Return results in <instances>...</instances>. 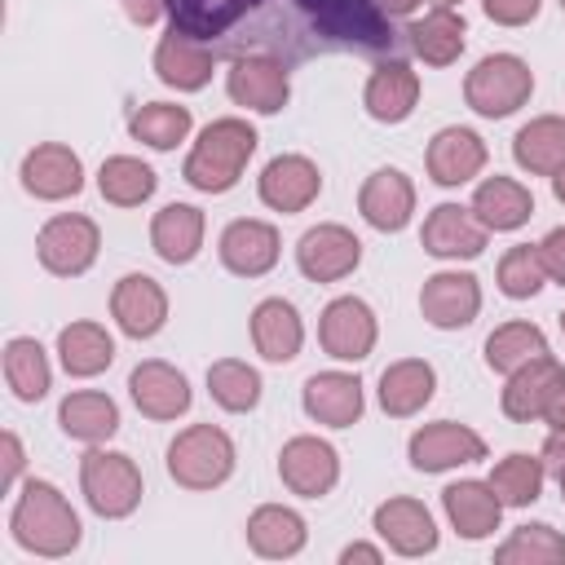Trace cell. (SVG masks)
Masks as SVG:
<instances>
[{"mask_svg": "<svg viewBox=\"0 0 565 565\" xmlns=\"http://www.w3.org/2000/svg\"><path fill=\"white\" fill-rule=\"evenodd\" d=\"M486 168V141L472 132V128H441L433 141H428V177L446 190L455 185H468L477 172Z\"/></svg>", "mask_w": 565, "mask_h": 565, "instance_id": "cell-25", "label": "cell"}, {"mask_svg": "<svg viewBox=\"0 0 565 565\" xmlns=\"http://www.w3.org/2000/svg\"><path fill=\"white\" fill-rule=\"evenodd\" d=\"M79 490H84V499H88V508L97 516L119 521L141 503V472H137V463L128 455L93 446L79 459Z\"/></svg>", "mask_w": 565, "mask_h": 565, "instance_id": "cell-7", "label": "cell"}, {"mask_svg": "<svg viewBox=\"0 0 565 565\" xmlns=\"http://www.w3.org/2000/svg\"><path fill=\"white\" fill-rule=\"evenodd\" d=\"M358 212L380 234L406 230V221L415 212V185H411V177L402 168H375L362 181V190H358Z\"/></svg>", "mask_w": 565, "mask_h": 565, "instance_id": "cell-19", "label": "cell"}, {"mask_svg": "<svg viewBox=\"0 0 565 565\" xmlns=\"http://www.w3.org/2000/svg\"><path fill=\"white\" fill-rule=\"evenodd\" d=\"M225 93L234 106H247L256 115H278L291 97V79H287V62L269 57V53H247L234 57L225 71Z\"/></svg>", "mask_w": 565, "mask_h": 565, "instance_id": "cell-9", "label": "cell"}, {"mask_svg": "<svg viewBox=\"0 0 565 565\" xmlns=\"http://www.w3.org/2000/svg\"><path fill=\"white\" fill-rule=\"evenodd\" d=\"M252 344L265 362H291L305 344V322L291 300L269 296L252 309Z\"/></svg>", "mask_w": 565, "mask_h": 565, "instance_id": "cell-29", "label": "cell"}, {"mask_svg": "<svg viewBox=\"0 0 565 565\" xmlns=\"http://www.w3.org/2000/svg\"><path fill=\"white\" fill-rule=\"evenodd\" d=\"M552 194H556V203H565V163L552 172Z\"/></svg>", "mask_w": 565, "mask_h": 565, "instance_id": "cell-54", "label": "cell"}, {"mask_svg": "<svg viewBox=\"0 0 565 565\" xmlns=\"http://www.w3.org/2000/svg\"><path fill=\"white\" fill-rule=\"evenodd\" d=\"M375 313L362 296H335L318 318V340L335 362H362L375 349Z\"/></svg>", "mask_w": 565, "mask_h": 565, "instance_id": "cell-10", "label": "cell"}, {"mask_svg": "<svg viewBox=\"0 0 565 565\" xmlns=\"http://www.w3.org/2000/svg\"><path fill=\"white\" fill-rule=\"evenodd\" d=\"M190 106H172V102H146V106H137L132 110V119H128V132L137 137V141H146L150 150H172L177 141H185V132H190Z\"/></svg>", "mask_w": 565, "mask_h": 565, "instance_id": "cell-43", "label": "cell"}, {"mask_svg": "<svg viewBox=\"0 0 565 565\" xmlns=\"http://www.w3.org/2000/svg\"><path fill=\"white\" fill-rule=\"evenodd\" d=\"M459 0H433V9H455Z\"/></svg>", "mask_w": 565, "mask_h": 565, "instance_id": "cell-55", "label": "cell"}, {"mask_svg": "<svg viewBox=\"0 0 565 565\" xmlns=\"http://www.w3.org/2000/svg\"><path fill=\"white\" fill-rule=\"evenodd\" d=\"M561 331H565V313H561Z\"/></svg>", "mask_w": 565, "mask_h": 565, "instance_id": "cell-57", "label": "cell"}, {"mask_svg": "<svg viewBox=\"0 0 565 565\" xmlns=\"http://www.w3.org/2000/svg\"><path fill=\"white\" fill-rule=\"evenodd\" d=\"M119 4H124L128 22H137V26H150V22H159V13H168V0H119Z\"/></svg>", "mask_w": 565, "mask_h": 565, "instance_id": "cell-49", "label": "cell"}, {"mask_svg": "<svg viewBox=\"0 0 565 565\" xmlns=\"http://www.w3.org/2000/svg\"><path fill=\"white\" fill-rule=\"evenodd\" d=\"M472 212L486 230L508 234V230H521L534 216V194L512 177H486L472 194Z\"/></svg>", "mask_w": 565, "mask_h": 565, "instance_id": "cell-33", "label": "cell"}, {"mask_svg": "<svg viewBox=\"0 0 565 565\" xmlns=\"http://www.w3.org/2000/svg\"><path fill=\"white\" fill-rule=\"evenodd\" d=\"M463 35L468 26L455 9H433L406 26V49L428 66H450L463 53Z\"/></svg>", "mask_w": 565, "mask_h": 565, "instance_id": "cell-34", "label": "cell"}, {"mask_svg": "<svg viewBox=\"0 0 565 565\" xmlns=\"http://www.w3.org/2000/svg\"><path fill=\"white\" fill-rule=\"evenodd\" d=\"M433 388H437V371L424 358H402L380 375V406L393 419H411L433 402Z\"/></svg>", "mask_w": 565, "mask_h": 565, "instance_id": "cell-30", "label": "cell"}, {"mask_svg": "<svg viewBox=\"0 0 565 565\" xmlns=\"http://www.w3.org/2000/svg\"><path fill=\"white\" fill-rule=\"evenodd\" d=\"M481 9H486V18L499 22V26H525V22L539 18L543 0H481Z\"/></svg>", "mask_w": 565, "mask_h": 565, "instance_id": "cell-46", "label": "cell"}, {"mask_svg": "<svg viewBox=\"0 0 565 565\" xmlns=\"http://www.w3.org/2000/svg\"><path fill=\"white\" fill-rule=\"evenodd\" d=\"M556 481H561V499H565V472H561V477H556Z\"/></svg>", "mask_w": 565, "mask_h": 565, "instance_id": "cell-56", "label": "cell"}, {"mask_svg": "<svg viewBox=\"0 0 565 565\" xmlns=\"http://www.w3.org/2000/svg\"><path fill=\"white\" fill-rule=\"evenodd\" d=\"M561 9H565V0H561Z\"/></svg>", "mask_w": 565, "mask_h": 565, "instance_id": "cell-58", "label": "cell"}, {"mask_svg": "<svg viewBox=\"0 0 565 565\" xmlns=\"http://www.w3.org/2000/svg\"><path fill=\"white\" fill-rule=\"evenodd\" d=\"M543 419H547L552 428H565V380L556 384V393H552V402H547V411H543Z\"/></svg>", "mask_w": 565, "mask_h": 565, "instance_id": "cell-52", "label": "cell"}, {"mask_svg": "<svg viewBox=\"0 0 565 565\" xmlns=\"http://www.w3.org/2000/svg\"><path fill=\"white\" fill-rule=\"evenodd\" d=\"M274 0H168L172 31L207 44L216 57H238L247 31Z\"/></svg>", "mask_w": 565, "mask_h": 565, "instance_id": "cell-4", "label": "cell"}, {"mask_svg": "<svg viewBox=\"0 0 565 565\" xmlns=\"http://www.w3.org/2000/svg\"><path fill=\"white\" fill-rule=\"evenodd\" d=\"M375 4H380L388 18H406V13H415V9H419V0H375Z\"/></svg>", "mask_w": 565, "mask_h": 565, "instance_id": "cell-53", "label": "cell"}, {"mask_svg": "<svg viewBox=\"0 0 565 565\" xmlns=\"http://www.w3.org/2000/svg\"><path fill=\"white\" fill-rule=\"evenodd\" d=\"M57 358H62L66 375L88 380V375H102L115 362V340L97 322H71V327L57 331Z\"/></svg>", "mask_w": 565, "mask_h": 565, "instance_id": "cell-37", "label": "cell"}, {"mask_svg": "<svg viewBox=\"0 0 565 565\" xmlns=\"http://www.w3.org/2000/svg\"><path fill=\"white\" fill-rule=\"evenodd\" d=\"M154 185H159L154 168L141 163V159H132V154H110V159L97 168V190H102V199L115 203V207H137V203H146V199L154 194Z\"/></svg>", "mask_w": 565, "mask_h": 565, "instance_id": "cell-38", "label": "cell"}, {"mask_svg": "<svg viewBox=\"0 0 565 565\" xmlns=\"http://www.w3.org/2000/svg\"><path fill=\"white\" fill-rule=\"evenodd\" d=\"M110 313H115L124 335L150 340L168 322V291L150 274H124L115 282V291H110Z\"/></svg>", "mask_w": 565, "mask_h": 565, "instance_id": "cell-16", "label": "cell"}, {"mask_svg": "<svg viewBox=\"0 0 565 565\" xmlns=\"http://www.w3.org/2000/svg\"><path fill=\"white\" fill-rule=\"evenodd\" d=\"M441 508H446V521L455 525L459 539L477 543L486 534L499 530V516H503V499L490 490V481H455L441 490Z\"/></svg>", "mask_w": 565, "mask_h": 565, "instance_id": "cell-28", "label": "cell"}, {"mask_svg": "<svg viewBox=\"0 0 565 565\" xmlns=\"http://www.w3.org/2000/svg\"><path fill=\"white\" fill-rule=\"evenodd\" d=\"M313 53H362V57H402L406 31L397 35L393 18L375 0H296Z\"/></svg>", "mask_w": 565, "mask_h": 565, "instance_id": "cell-1", "label": "cell"}, {"mask_svg": "<svg viewBox=\"0 0 565 565\" xmlns=\"http://www.w3.org/2000/svg\"><path fill=\"white\" fill-rule=\"evenodd\" d=\"M207 393H212V402L221 411H234V415L256 411V402H260V371L238 362V358H221V362L207 366Z\"/></svg>", "mask_w": 565, "mask_h": 565, "instance_id": "cell-41", "label": "cell"}, {"mask_svg": "<svg viewBox=\"0 0 565 565\" xmlns=\"http://www.w3.org/2000/svg\"><path fill=\"white\" fill-rule=\"evenodd\" d=\"M561 380H565V371H561V362H556L552 353L530 358L525 366H516V371L508 375V388H503V397H499L503 415L516 419V424L543 419V411H547V402H552V393H556Z\"/></svg>", "mask_w": 565, "mask_h": 565, "instance_id": "cell-24", "label": "cell"}, {"mask_svg": "<svg viewBox=\"0 0 565 565\" xmlns=\"http://www.w3.org/2000/svg\"><path fill=\"white\" fill-rule=\"evenodd\" d=\"M375 534L397 552V556H428L437 547V525H433V512L419 503V499H384L371 516Z\"/></svg>", "mask_w": 565, "mask_h": 565, "instance_id": "cell-22", "label": "cell"}, {"mask_svg": "<svg viewBox=\"0 0 565 565\" xmlns=\"http://www.w3.org/2000/svg\"><path fill=\"white\" fill-rule=\"evenodd\" d=\"M221 265L230 269V274H238V278H260V274H269L274 265H278V230L269 225V221H252V216H243V221H230L225 230H221Z\"/></svg>", "mask_w": 565, "mask_h": 565, "instance_id": "cell-20", "label": "cell"}, {"mask_svg": "<svg viewBox=\"0 0 565 565\" xmlns=\"http://www.w3.org/2000/svg\"><path fill=\"white\" fill-rule=\"evenodd\" d=\"M419 102V75L402 62V57H388L371 71L366 88H362V106L371 119L380 124H402Z\"/></svg>", "mask_w": 565, "mask_h": 565, "instance_id": "cell-27", "label": "cell"}, {"mask_svg": "<svg viewBox=\"0 0 565 565\" xmlns=\"http://www.w3.org/2000/svg\"><path fill=\"white\" fill-rule=\"evenodd\" d=\"M486 225L477 221L472 207L463 203H437L428 216H424V252L437 256V260H472L486 252Z\"/></svg>", "mask_w": 565, "mask_h": 565, "instance_id": "cell-15", "label": "cell"}, {"mask_svg": "<svg viewBox=\"0 0 565 565\" xmlns=\"http://www.w3.org/2000/svg\"><path fill=\"white\" fill-rule=\"evenodd\" d=\"M234 472V441L216 424H190L168 446V477L185 490H216Z\"/></svg>", "mask_w": 565, "mask_h": 565, "instance_id": "cell-5", "label": "cell"}, {"mask_svg": "<svg viewBox=\"0 0 565 565\" xmlns=\"http://www.w3.org/2000/svg\"><path fill=\"white\" fill-rule=\"evenodd\" d=\"M97 247H102V230H97V221H88L79 212L49 216L44 230L35 234V256L57 278H79L84 269H93Z\"/></svg>", "mask_w": 565, "mask_h": 565, "instance_id": "cell-8", "label": "cell"}, {"mask_svg": "<svg viewBox=\"0 0 565 565\" xmlns=\"http://www.w3.org/2000/svg\"><path fill=\"white\" fill-rule=\"evenodd\" d=\"M547 353V335L534 322H503L486 335V366L499 375H512L516 366H525L530 358Z\"/></svg>", "mask_w": 565, "mask_h": 565, "instance_id": "cell-40", "label": "cell"}, {"mask_svg": "<svg viewBox=\"0 0 565 565\" xmlns=\"http://www.w3.org/2000/svg\"><path fill=\"white\" fill-rule=\"evenodd\" d=\"M128 393L146 419H177L190 411V380L172 362H137L128 375Z\"/></svg>", "mask_w": 565, "mask_h": 565, "instance_id": "cell-21", "label": "cell"}, {"mask_svg": "<svg viewBox=\"0 0 565 565\" xmlns=\"http://www.w3.org/2000/svg\"><path fill=\"white\" fill-rule=\"evenodd\" d=\"M512 159L534 177H552L565 163V119L539 115V119L521 124L512 137Z\"/></svg>", "mask_w": 565, "mask_h": 565, "instance_id": "cell-36", "label": "cell"}, {"mask_svg": "<svg viewBox=\"0 0 565 565\" xmlns=\"http://www.w3.org/2000/svg\"><path fill=\"white\" fill-rule=\"evenodd\" d=\"M406 455H411V468H419V472H446V468L486 459V441L468 424L437 419V424H424L419 433H411Z\"/></svg>", "mask_w": 565, "mask_h": 565, "instance_id": "cell-14", "label": "cell"}, {"mask_svg": "<svg viewBox=\"0 0 565 565\" xmlns=\"http://www.w3.org/2000/svg\"><path fill=\"white\" fill-rule=\"evenodd\" d=\"M150 247L168 265H190L203 247V212L194 203H168L150 221Z\"/></svg>", "mask_w": 565, "mask_h": 565, "instance_id": "cell-31", "label": "cell"}, {"mask_svg": "<svg viewBox=\"0 0 565 565\" xmlns=\"http://www.w3.org/2000/svg\"><path fill=\"white\" fill-rule=\"evenodd\" d=\"M278 477L300 499H322L340 481V455L322 437H291L278 450Z\"/></svg>", "mask_w": 565, "mask_h": 565, "instance_id": "cell-12", "label": "cell"}, {"mask_svg": "<svg viewBox=\"0 0 565 565\" xmlns=\"http://www.w3.org/2000/svg\"><path fill=\"white\" fill-rule=\"evenodd\" d=\"M539 256H543V269H547V278H556V282L565 287V225L547 230V238L539 243Z\"/></svg>", "mask_w": 565, "mask_h": 565, "instance_id": "cell-47", "label": "cell"}, {"mask_svg": "<svg viewBox=\"0 0 565 565\" xmlns=\"http://www.w3.org/2000/svg\"><path fill=\"white\" fill-rule=\"evenodd\" d=\"M9 530H13V543L22 552H35V556H71L79 547V534H84L75 508L66 503V494L53 481H26L22 486L13 516H9Z\"/></svg>", "mask_w": 565, "mask_h": 565, "instance_id": "cell-2", "label": "cell"}, {"mask_svg": "<svg viewBox=\"0 0 565 565\" xmlns=\"http://www.w3.org/2000/svg\"><path fill=\"white\" fill-rule=\"evenodd\" d=\"M4 380L13 388L18 402H40L53 384V371H49V358L40 349V340L31 335H13L4 344Z\"/></svg>", "mask_w": 565, "mask_h": 565, "instance_id": "cell-39", "label": "cell"}, {"mask_svg": "<svg viewBox=\"0 0 565 565\" xmlns=\"http://www.w3.org/2000/svg\"><path fill=\"white\" fill-rule=\"evenodd\" d=\"M212 66H216V53L181 31L168 26V35L154 44V75L177 88V93H199L207 79H212Z\"/></svg>", "mask_w": 565, "mask_h": 565, "instance_id": "cell-26", "label": "cell"}, {"mask_svg": "<svg viewBox=\"0 0 565 565\" xmlns=\"http://www.w3.org/2000/svg\"><path fill=\"white\" fill-rule=\"evenodd\" d=\"M22 190L35 194V199H71L84 190V163L71 146L62 141H40L35 150H26L22 159Z\"/></svg>", "mask_w": 565, "mask_h": 565, "instance_id": "cell-17", "label": "cell"}, {"mask_svg": "<svg viewBox=\"0 0 565 565\" xmlns=\"http://www.w3.org/2000/svg\"><path fill=\"white\" fill-rule=\"evenodd\" d=\"M543 278H547V269H543L539 243H534V247H530V243H516V247L503 252V260H499V291H503L508 300H530V296H539V291H543Z\"/></svg>", "mask_w": 565, "mask_h": 565, "instance_id": "cell-45", "label": "cell"}, {"mask_svg": "<svg viewBox=\"0 0 565 565\" xmlns=\"http://www.w3.org/2000/svg\"><path fill=\"white\" fill-rule=\"evenodd\" d=\"M340 561H344V565H353V561H362V565H380V547H371V543H349V547L340 552Z\"/></svg>", "mask_w": 565, "mask_h": 565, "instance_id": "cell-51", "label": "cell"}, {"mask_svg": "<svg viewBox=\"0 0 565 565\" xmlns=\"http://www.w3.org/2000/svg\"><path fill=\"white\" fill-rule=\"evenodd\" d=\"M256 190H260V203L274 212H305L322 190V172L305 154H274L260 168Z\"/></svg>", "mask_w": 565, "mask_h": 565, "instance_id": "cell-18", "label": "cell"}, {"mask_svg": "<svg viewBox=\"0 0 565 565\" xmlns=\"http://www.w3.org/2000/svg\"><path fill=\"white\" fill-rule=\"evenodd\" d=\"M0 455H4V468H0V486L9 490V486L18 481V472H22V463H26V455H22V441H18V433H4V437H0Z\"/></svg>", "mask_w": 565, "mask_h": 565, "instance_id": "cell-48", "label": "cell"}, {"mask_svg": "<svg viewBox=\"0 0 565 565\" xmlns=\"http://www.w3.org/2000/svg\"><path fill=\"white\" fill-rule=\"evenodd\" d=\"M57 424H62L66 437L97 446V441H106V437L119 433V406L106 393H97V388H79V393H66L62 397Z\"/></svg>", "mask_w": 565, "mask_h": 565, "instance_id": "cell-35", "label": "cell"}, {"mask_svg": "<svg viewBox=\"0 0 565 565\" xmlns=\"http://www.w3.org/2000/svg\"><path fill=\"white\" fill-rule=\"evenodd\" d=\"M309 539V525L296 508H282V503H260L252 516H247V543L256 556H269V561H282V556H296Z\"/></svg>", "mask_w": 565, "mask_h": 565, "instance_id": "cell-32", "label": "cell"}, {"mask_svg": "<svg viewBox=\"0 0 565 565\" xmlns=\"http://www.w3.org/2000/svg\"><path fill=\"white\" fill-rule=\"evenodd\" d=\"M256 141H260V137H256V128H252L247 119H234V115L212 119V124L199 132L194 150L185 154L181 177H185L194 190H203V194H225V190L238 185L247 159L256 154Z\"/></svg>", "mask_w": 565, "mask_h": 565, "instance_id": "cell-3", "label": "cell"}, {"mask_svg": "<svg viewBox=\"0 0 565 565\" xmlns=\"http://www.w3.org/2000/svg\"><path fill=\"white\" fill-rule=\"evenodd\" d=\"M419 313L437 331H459L481 313V287L463 269H441L419 287Z\"/></svg>", "mask_w": 565, "mask_h": 565, "instance_id": "cell-13", "label": "cell"}, {"mask_svg": "<svg viewBox=\"0 0 565 565\" xmlns=\"http://www.w3.org/2000/svg\"><path fill=\"white\" fill-rule=\"evenodd\" d=\"M499 565H561L565 561V534H556L552 525H516L499 547H494Z\"/></svg>", "mask_w": 565, "mask_h": 565, "instance_id": "cell-42", "label": "cell"}, {"mask_svg": "<svg viewBox=\"0 0 565 565\" xmlns=\"http://www.w3.org/2000/svg\"><path fill=\"white\" fill-rule=\"evenodd\" d=\"M543 468L547 472H565V428H552V437L543 441Z\"/></svg>", "mask_w": 565, "mask_h": 565, "instance_id": "cell-50", "label": "cell"}, {"mask_svg": "<svg viewBox=\"0 0 565 565\" xmlns=\"http://www.w3.org/2000/svg\"><path fill=\"white\" fill-rule=\"evenodd\" d=\"M543 477H547V468H543V455L534 459V455H508V459H499L494 463V472H490V490L503 499V508H525V503H534L539 494H543Z\"/></svg>", "mask_w": 565, "mask_h": 565, "instance_id": "cell-44", "label": "cell"}, {"mask_svg": "<svg viewBox=\"0 0 565 565\" xmlns=\"http://www.w3.org/2000/svg\"><path fill=\"white\" fill-rule=\"evenodd\" d=\"M530 93H534V71L516 53H490L463 79V102L486 119H503L521 110Z\"/></svg>", "mask_w": 565, "mask_h": 565, "instance_id": "cell-6", "label": "cell"}, {"mask_svg": "<svg viewBox=\"0 0 565 565\" xmlns=\"http://www.w3.org/2000/svg\"><path fill=\"white\" fill-rule=\"evenodd\" d=\"M300 402H305V415L327 424V428H349L362 419V380L349 375V371H318L305 380L300 388Z\"/></svg>", "mask_w": 565, "mask_h": 565, "instance_id": "cell-23", "label": "cell"}, {"mask_svg": "<svg viewBox=\"0 0 565 565\" xmlns=\"http://www.w3.org/2000/svg\"><path fill=\"white\" fill-rule=\"evenodd\" d=\"M358 260H362L358 234L344 230V225H331V221L305 230L300 243H296V265L309 282H340L358 269Z\"/></svg>", "mask_w": 565, "mask_h": 565, "instance_id": "cell-11", "label": "cell"}]
</instances>
